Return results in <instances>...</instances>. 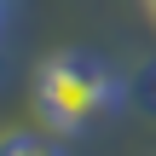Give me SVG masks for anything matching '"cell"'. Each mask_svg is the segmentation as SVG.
I'll return each mask as SVG.
<instances>
[{"label":"cell","mask_w":156,"mask_h":156,"mask_svg":"<svg viewBox=\"0 0 156 156\" xmlns=\"http://www.w3.org/2000/svg\"><path fill=\"white\" fill-rule=\"evenodd\" d=\"M116 98L122 81L93 52H52L35 69V122L46 133H87Z\"/></svg>","instance_id":"6da1fadb"},{"label":"cell","mask_w":156,"mask_h":156,"mask_svg":"<svg viewBox=\"0 0 156 156\" xmlns=\"http://www.w3.org/2000/svg\"><path fill=\"white\" fill-rule=\"evenodd\" d=\"M0 156H64V145L52 133H35V127H12L0 133Z\"/></svg>","instance_id":"7a4b0ae2"},{"label":"cell","mask_w":156,"mask_h":156,"mask_svg":"<svg viewBox=\"0 0 156 156\" xmlns=\"http://www.w3.org/2000/svg\"><path fill=\"white\" fill-rule=\"evenodd\" d=\"M0 23H6V0H0Z\"/></svg>","instance_id":"3957f363"},{"label":"cell","mask_w":156,"mask_h":156,"mask_svg":"<svg viewBox=\"0 0 156 156\" xmlns=\"http://www.w3.org/2000/svg\"><path fill=\"white\" fill-rule=\"evenodd\" d=\"M145 6H151V12H156V0H145Z\"/></svg>","instance_id":"277c9868"}]
</instances>
